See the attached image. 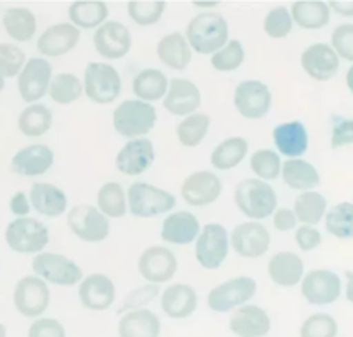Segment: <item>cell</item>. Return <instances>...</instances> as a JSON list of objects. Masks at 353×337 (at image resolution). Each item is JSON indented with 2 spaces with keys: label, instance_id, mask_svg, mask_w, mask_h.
I'll return each instance as SVG.
<instances>
[{
  "label": "cell",
  "instance_id": "cell-1",
  "mask_svg": "<svg viewBox=\"0 0 353 337\" xmlns=\"http://www.w3.org/2000/svg\"><path fill=\"white\" fill-rule=\"evenodd\" d=\"M185 40L198 54H215L229 42V25L219 12H203L189 21Z\"/></svg>",
  "mask_w": 353,
  "mask_h": 337
},
{
  "label": "cell",
  "instance_id": "cell-2",
  "mask_svg": "<svg viewBox=\"0 0 353 337\" xmlns=\"http://www.w3.org/2000/svg\"><path fill=\"white\" fill-rule=\"evenodd\" d=\"M234 201L246 216L265 220L277 210V196L272 187L260 178H246L237 183Z\"/></svg>",
  "mask_w": 353,
  "mask_h": 337
},
{
  "label": "cell",
  "instance_id": "cell-3",
  "mask_svg": "<svg viewBox=\"0 0 353 337\" xmlns=\"http://www.w3.org/2000/svg\"><path fill=\"white\" fill-rule=\"evenodd\" d=\"M156 109L149 102L139 99H127L113 112V127L127 139H141L149 134L156 125Z\"/></svg>",
  "mask_w": 353,
  "mask_h": 337
},
{
  "label": "cell",
  "instance_id": "cell-4",
  "mask_svg": "<svg viewBox=\"0 0 353 337\" xmlns=\"http://www.w3.org/2000/svg\"><path fill=\"white\" fill-rule=\"evenodd\" d=\"M127 203L137 218H152L175 207V196L148 182H135L128 187Z\"/></svg>",
  "mask_w": 353,
  "mask_h": 337
},
{
  "label": "cell",
  "instance_id": "cell-5",
  "mask_svg": "<svg viewBox=\"0 0 353 337\" xmlns=\"http://www.w3.org/2000/svg\"><path fill=\"white\" fill-rule=\"evenodd\" d=\"M83 92L96 104H111L121 92L120 73L111 64L90 63L85 68Z\"/></svg>",
  "mask_w": 353,
  "mask_h": 337
},
{
  "label": "cell",
  "instance_id": "cell-6",
  "mask_svg": "<svg viewBox=\"0 0 353 337\" xmlns=\"http://www.w3.org/2000/svg\"><path fill=\"white\" fill-rule=\"evenodd\" d=\"M6 243L16 253H40L49 244V229L35 218H16L6 229Z\"/></svg>",
  "mask_w": 353,
  "mask_h": 337
},
{
  "label": "cell",
  "instance_id": "cell-7",
  "mask_svg": "<svg viewBox=\"0 0 353 337\" xmlns=\"http://www.w3.org/2000/svg\"><path fill=\"white\" fill-rule=\"evenodd\" d=\"M68 227L85 243H103L110 236V220L90 204H77L68 213Z\"/></svg>",
  "mask_w": 353,
  "mask_h": 337
},
{
  "label": "cell",
  "instance_id": "cell-8",
  "mask_svg": "<svg viewBox=\"0 0 353 337\" xmlns=\"http://www.w3.org/2000/svg\"><path fill=\"white\" fill-rule=\"evenodd\" d=\"M256 294V282L251 277H236L213 287L208 294V308L216 313L234 312Z\"/></svg>",
  "mask_w": 353,
  "mask_h": 337
},
{
  "label": "cell",
  "instance_id": "cell-9",
  "mask_svg": "<svg viewBox=\"0 0 353 337\" xmlns=\"http://www.w3.org/2000/svg\"><path fill=\"white\" fill-rule=\"evenodd\" d=\"M33 272L42 280L56 285H74L83 280V270L63 254L40 253L33 258Z\"/></svg>",
  "mask_w": 353,
  "mask_h": 337
},
{
  "label": "cell",
  "instance_id": "cell-10",
  "mask_svg": "<svg viewBox=\"0 0 353 337\" xmlns=\"http://www.w3.org/2000/svg\"><path fill=\"white\" fill-rule=\"evenodd\" d=\"M229 234L220 223H208L196 241V260L206 270H216L229 254Z\"/></svg>",
  "mask_w": 353,
  "mask_h": 337
},
{
  "label": "cell",
  "instance_id": "cell-11",
  "mask_svg": "<svg viewBox=\"0 0 353 337\" xmlns=\"http://www.w3.org/2000/svg\"><path fill=\"white\" fill-rule=\"evenodd\" d=\"M234 105L241 116L248 120H260L272 105V92L258 80L241 81L234 92Z\"/></svg>",
  "mask_w": 353,
  "mask_h": 337
},
{
  "label": "cell",
  "instance_id": "cell-12",
  "mask_svg": "<svg viewBox=\"0 0 353 337\" xmlns=\"http://www.w3.org/2000/svg\"><path fill=\"white\" fill-rule=\"evenodd\" d=\"M50 303V291L46 280L40 277H23L14 289V306L23 316L37 318L42 315Z\"/></svg>",
  "mask_w": 353,
  "mask_h": 337
},
{
  "label": "cell",
  "instance_id": "cell-13",
  "mask_svg": "<svg viewBox=\"0 0 353 337\" xmlns=\"http://www.w3.org/2000/svg\"><path fill=\"white\" fill-rule=\"evenodd\" d=\"M52 81V66L42 57H32L18 76V90L25 102L33 104L49 92Z\"/></svg>",
  "mask_w": 353,
  "mask_h": 337
},
{
  "label": "cell",
  "instance_id": "cell-14",
  "mask_svg": "<svg viewBox=\"0 0 353 337\" xmlns=\"http://www.w3.org/2000/svg\"><path fill=\"white\" fill-rule=\"evenodd\" d=\"M229 243L232 244V249L239 256L260 258L269 251L270 234L258 221H246V223H239L232 230Z\"/></svg>",
  "mask_w": 353,
  "mask_h": 337
},
{
  "label": "cell",
  "instance_id": "cell-15",
  "mask_svg": "<svg viewBox=\"0 0 353 337\" xmlns=\"http://www.w3.org/2000/svg\"><path fill=\"white\" fill-rule=\"evenodd\" d=\"M176 268L179 261L168 247H148L139 258V272L149 284H163L172 280Z\"/></svg>",
  "mask_w": 353,
  "mask_h": 337
},
{
  "label": "cell",
  "instance_id": "cell-16",
  "mask_svg": "<svg viewBox=\"0 0 353 337\" xmlns=\"http://www.w3.org/2000/svg\"><path fill=\"white\" fill-rule=\"evenodd\" d=\"M301 294L310 305H332L341 294V280L334 272L312 270L301 282Z\"/></svg>",
  "mask_w": 353,
  "mask_h": 337
},
{
  "label": "cell",
  "instance_id": "cell-17",
  "mask_svg": "<svg viewBox=\"0 0 353 337\" xmlns=\"http://www.w3.org/2000/svg\"><path fill=\"white\" fill-rule=\"evenodd\" d=\"M94 47L104 59H121L130 52V30L118 21H106L94 33Z\"/></svg>",
  "mask_w": 353,
  "mask_h": 337
},
{
  "label": "cell",
  "instance_id": "cell-18",
  "mask_svg": "<svg viewBox=\"0 0 353 337\" xmlns=\"http://www.w3.org/2000/svg\"><path fill=\"white\" fill-rule=\"evenodd\" d=\"M154 163V145L149 139H132L117 154V168L127 176L148 172Z\"/></svg>",
  "mask_w": 353,
  "mask_h": 337
},
{
  "label": "cell",
  "instance_id": "cell-19",
  "mask_svg": "<svg viewBox=\"0 0 353 337\" xmlns=\"http://www.w3.org/2000/svg\"><path fill=\"white\" fill-rule=\"evenodd\" d=\"M163 105L173 116H191L201 105V92L191 80L173 78L163 99Z\"/></svg>",
  "mask_w": 353,
  "mask_h": 337
},
{
  "label": "cell",
  "instance_id": "cell-20",
  "mask_svg": "<svg viewBox=\"0 0 353 337\" xmlns=\"http://www.w3.org/2000/svg\"><path fill=\"white\" fill-rule=\"evenodd\" d=\"M181 194L185 203L191 206H208L215 203L222 194V182L215 173L196 172L182 182Z\"/></svg>",
  "mask_w": 353,
  "mask_h": 337
},
{
  "label": "cell",
  "instance_id": "cell-21",
  "mask_svg": "<svg viewBox=\"0 0 353 337\" xmlns=\"http://www.w3.org/2000/svg\"><path fill=\"white\" fill-rule=\"evenodd\" d=\"M301 68L317 81H329L339 70V57L327 43H314L301 54Z\"/></svg>",
  "mask_w": 353,
  "mask_h": 337
},
{
  "label": "cell",
  "instance_id": "cell-22",
  "mask_svg": "<svg viewBox=\"0 0 353 337\" xmlns=\"http://www.w3.org/2000/svg\"><path fill=\"white\" fill-rule=\"evenodd\" d=\"M117 296L113 280L104 274H92L81 280L78 298L81 305L92 312H104L110 308Z\"/></svg>",
  "mask_w": 353,
  "mask_h": 337
},
{
  "label": "cell",
  "instance_id": "cell-23",
  "mask_svg": "<svg viewBox=\"0 0 353 337\" xmlns=\"http://www.w3.org/2000/svg\"><path fill=\"white\" fill-rule=\"evenodd\" d=\"M80 42V30L71 23H57L40 35L37 49L47 57H59L71 52Z\"/></svg>",
  "mask_w": 353,
  "mask_h": 337
},
{
  "label": "cell",
  "instance_id": "cell-24",
  "mask_svg": "<svg viewBox=\"0 0 353 337\" xmlns=\"http://www.w3.org/2000/svg\"><path fill=\"white\" fill-rule=\"evenodd\" d=\"M229 327L237 337H263L270 332V316L263 308L254 305H244L234 309Z\"/></svg>",
  "mask_w": 353,
  "mask_h": 337
},
{
  "label": "cell",
  "instance_id": "cell-25",
  "mask_svg": "<svg viewBox=\"0 0 353 337\" xmlns=\"http://www.w3.org/2000/svg\"><path fill=\"white\" fill-rule=\"evenodd\" d=\"M54 165V152L46 144H32L14 154L11 161L12 172L23 176H37L49 172Z\"/></svg>",
  "mask_w": 353,
  "mask_h": 337
},
{
  "label": "cell",
  "instance_id": "cell-26",
  "mask_svg": "<svg viewBox=\"0 0 353 337\" xmlns=\"http://www.w3.org/2000/svg\"><path fill=\"white\" fill-rule=\"evenodd\" d=\"M199 234H201V227H199L198 218L189 211H176V213L168 214L163 221L161 239L165 243L185 246L199 237Z\"/></svg>",
  "mask_w": 353,
  "mask_h": 337
},
{
  "label": "cell",
  "instance_id": "cell-27",
  "mask_svg": "<svg viewBox=\"0 0 353 337\" xmlns=\"http://www.w3.org/2000/svg\"><path fill=\"white\" fill-rule=\"evenodd\" d=\"M198 308V294L188 284H173L163 291L161 309L170 318H188Z\"/></svg>",
  "mask_w": 353,
  "mask_h": 337
},
{
  "label": "cell",
  "instance_id": "cell-28",
  "mask_svg": "<svg viewBox=\"0 0 353 337\" xmlns=\"http://www.w3.org/2000/svg\"><path fill=\"white\" fill-rule=\"evenodd\" d=\"M303 260L296 253L281 251L269 261V277L279 287H294L303 277Z\"/></svg>",
  "mask_w": 353,
  "mask_h": 337
},
{
  "label": "cell",
  "instance_id": "cell-29",
  "mask_svg": "<svg viewBox=\"0 0 353 337\" xmlns=\"http://www.w3.org/2000/svg\"><path fill=\"white\" fill-rule=\"evenodd\" d=\"M272 139L281 154L288 158H300L308 149L307 128L300 121H288L274 128Z\"/></svg>",
  "mask_w": 353,
  "mask_h": 337
},
{
  "label": "cell",
  "instance_id": "cell-30",
  "mask_svg": "<svg viewBox=\"0 0 353 337\" xmlns=\"http://www.w3.org/2000/svg\"><path fill=\"white\" fill-rule=\"evenodd\" d=\"M30 201L40 214H46L50 218L64 214L68 206L66 194L59 187L47 182L33 183L32 190H30Z\"/></svg>",
  "mask_w": 353,
  "mask_h": 337
},
{
  "label": "cell",
  "instance_id": "cell-31",
  "mask_svg": "<svg viewBox=\"0 0 353 337\" xmlns=\"http://www.w3.org/2000/svg\"><path fill=\"white\" fill-rule=\"evenodd\" d=\"M161 322L158 315L149 309H135L127 312L118 323L120 337H159Z\"/></svg>",
  "mask_w": 353,
  "mask_h": 337
},
{
  "label": "cell",
  "instance_id": "cell-32",
  "mask_svg": "<svg viewBox=\"0 0 353 337\" xmlns=\"http://www.w3.org/2000/svg\"><path fill=\"white\" fill-rule=\"evenodd\" d=\"M159 61L176 71H184L192 59V50L188 40L181 33H168L163 37L156 47Z\"/></svg>",
  "mask_w": 353,
  "mask_h": 337
},
{
  "label": "cell",
  "instance_id": "cell-33",
  "mask_svg": "<svg viewBox=\"0 0 353 337\" xmlns=\"http://www.w3.org/2000/svg\"><path fill=\"white\" fill-rule=\"evenodd\" d=\"M68 16H70L71 25L77 26L78 30H92L106 23L110 9L106 2H101V0H78L70 6Z\"/></svg>",
  "mask_w": 353,
  "mask_h": 337
},
{
  "label": "cell",
  "instance_id": "cell-34",
  "mask_svg": "<svg viewBox=\"0 0 353 337\" xmlns=\"http://www.w3.org/2000/svg\"><path fill=\"white\" fill-rule=\"evenodd\" d=\"M291 18L293 23L305 30H321L324 28L331 18V9L325 2L319 0H301L294 2L291 8Z\"/></svg>",
  "mask_w": 353,
  "mask_h": 337
},
{
  "label": "cell",
  "instance_id": "cell-35",
  "mask_svg": "<svg viewBox=\"0 0 353 337\" xmlns=\"http://www.w3.org/2000/svg\"><path fill=\"white\" fill-rule=\"evenodd\" d=\"M281 175L288 187L294 190H305V192L317 187L321 182L317 168L305 159H288L281 168Z\"/></svg>",
  "mask_w": 353,
  "mask_h": 337
},
{
  "label": "cell",
  "instance_id": "cell-36",
  "mask_svg": "<svg viewBox=\"0 0 353 337\" xmlns=\"http://www.w3.org/2000/svg\"><path fill=\"white\" fill-rule=\"evenodd\" d=\"M170 81L166 80L165 74L159 70L149 68V70L141 71L132 81V90L137 95L139 101L154 102L163 99V95L168 92Z\"/></svg>",
  "mask_w": 353,
  "mask_h": 337
},
{
  "label": "cell",
  "instance_id": "cell-37",
  "mask_svg": "<svg viewBox=\"0 0 353 337\" xmlns=\"http://www.w3.org/2000/svg\"><path fill=\"white\" fill-rule=\"evenodd\" d=\"M4 28L11 39L28 42L37 32V18L30 9L11 8L4 12Z\"/></svg>",
  "mask_w": 353,
  "mask_h": 337
},
{
  "label": "cell",
  "instance_id": "cell-38",
  "mask_svg": "<svg viewBox=\"0 0 353 337\" xmlns=\"http://www.w3.org/2000/svg\"><path fill=\"white\" fill-rule=\"evenodd\" d=\"M18 127L26 137H42L52 127V112L43 104H32L18 118Z\"/></svg>",
  "mask_w": 353,
  "mask_h": 337
},
{
  "label": "cell",
  "instance_id": "cell-39",
  "mask_svg": "<svg viewBox=\"0 0 353 337\" xmlns=\"http://www.w3.org/2000/svg\"><path fill=\"white\" fill-rule=\"evenodd\" d=\"M248 154V142L243 137H230L216 145L212 152V165L216 170H232L243 163Z\"/></svg>",
  "mask_w": 353,
  "mask_h": 337
},
{
  "label": "cell",
  "instance_id": "cell-40",
  "mask_svg": "<svg viewBox=\"0 0 353 337\" xmlns=\"http://www.w3.org/2000/svg\"><path fill=\"white\" fill-rule=\"evenodd\" d=\"M325 210H327L325 197L322 194L314 192V190H308V192H303L296 197L293 211L301 223L312 227L325 216Z\"/></svg>",
  "mask_w": 353,
  "mask_h": 337
},
{
  "label": "cell",
  "instance_id": "cell-41",
  "mask_svg": "<svg viewBox=\"0 0 353 337\" xmlns=\"http://www.w3.org/2000/svg\"><path fill=\"white\" fill-rule=\"evenodd\" d=\"M212 118L203 112H194L176 125V137L185 147H196L205 141Z\"/></svg>",
  "mask_w": 353,
  "mask_h": 337
},
{
  "label": "cell",
  "instance_id": "cell-42",
  "mask_svg": "<svg viewBox=\"0 0 353 337\" xmlns=\"http://www.w3.org/2000/svg\"><path fill=\"white\" fill-rule=\"evenodd\" d=\"M99 211L106 218H121L127 213V197L120 183L108 182L97 192Z\"/></svg>",
  "mask_w": 353,
  "mask_h": 337
},
{
  "label": "cell",
  "instance_id": "cell-43",
  "mask_svg": "<svg viewBox=\"0 0 353 337\" xmlns=\"http://www.w3.org/2000/svg\"><path fill=\"white\" fill-rule=\"evenodd\" d=\"M325 229L338 239H353V204L339 203L325 213Z\"/></svg>",
  "mask_w": 353,
  "mask_h": 337
},
{
  "label": "cell",
  "instance_id": "cell-44",
  "mask_svg": "<svg viewBox=\"0 0 353 337\" xmlns=\"http://www.w3.org/2000/svg\"><path fill=\"white\" fill-rule=\"evenodd\" d=\"M83 94V85L73 73H59L52 78L49 87V95L54 102L68 105L78 101Z\"/></svg>",
  "mask_w": 353,
  "mask_h": 337
},
{
  "label": "cell",
  "instance_id": "cell-45",
  "mask_svg": "<svg viewBox=\"0 0 353 337\" xmlns=\"http://www.w3.org/2000/svg\"><path fill=\"white\" fill-rule=\"evenodd\" d=\"M166 4L161 0H130L128 16L141 26H151L161 19Z\"/></svg>",
  "mask_w": 353,
  "mask_h": 337
},
{
  "label": "cell",
  "instance_id": "cell-46",
  "mask_svg": "<svg viewBox=\"0 0 353 337\" xmlns=\"http://www.w3.org/2000/svg\"><path fill=\"white\" fill-rule=\"evenodd\" d=\"M250 166L260 180H276L281 175V159L270 149H260L250 159Z\"/></svg>",
  "mask_w": 353,
  "mask_h": 337
},
{
  "label": "cell",
  "instance_id": "cell-47",
  "mask_svg": "<svg viewBox=\"0 0 353 337\" xmlns=\"http://www.w3.org/2000/svg\"><path fill=\"white\" fill-rule=\"evenodd\" d=\"M244 56L246 54H244L243 43L239 40H229L219 52L213 54L212 66L222 73L236 71L244 63Z\"/></svg>",
  "mask_w": 353,
  "mask_h": 337
},
{
  "label": "cell",
  "instance_id": "cell-48",
  "mask_svg": "<svg viewBox=\"0 0 353 337\" xmlns=\"http://www.w3.org/2000/svg\"><path fill=\"white\" fill-rule=\"evenodd\" d=\"M338 336V322L327 313H315L303 322L300 329V337H336Z\"/></svg>",
  "mask_w": 353,
  "mask_h": 337
},
{
  "label": "cell",
  "instance_id": "cell-49",
  "mask_svg": "<svg viewBox=\"0 0 353 337\" xmlns=\"http://www.w3.org/2000/svg\"><path fill=\"white\" fill-rule=\"evenodd\" d=\"M293 30V18L288 8H274L269 11V14L265 16L263 21V32L270 37V39H284Z\"/></svg>",
  "mask_w": 353,
  "mask_h": 337
},
{
  "label": "cell",
  "instance_id": "cell-50",
  "mask_svg": "<svg viewBox=\"0 0 353 337\" xmlns=\"http://www.w3.org/2000/svg\"><path fill=\"white\" fill-rule=\"evenodd\" d=\"M26 64V56L18 45L0 43V74L4 78H12L23 71Z\"/></svg>",
  "mask_w": 353,
  "mask_h": 337
},
{
  "label": "cell",
  "instance_id": "cell-51",
  "mask_svg": "<svg viewBox=\"0 0 353 337\" xmlns=\"http://www.w3.org/2000/svg\"><path fill=\"white\" fill-rule=\"evenodd\" d=\"M159 296V285L158 284H145V285H141V287L134 289V291H130L127 294V298H125L123 301V306L120 308V313L121 312H135V309H144V306L148 305V303H151L152 299L158 298Z\"/></svg>",
  "mask_w": 353,
  "mask_h": 337
},
{
  "label": "cell",
  "instance_id": "cell-52",
  "mask_svg": "<svg viewBox=\"0 0 353 337\" xmlns=\"http://www.w3.org/2000/svg\"><path fill=\"white\" fill-rule=\"evenodd\" d=\"M331 47L338 57L353 63V25H339L331 35Z\"/></svg>",
  "mask_w": 353,
  "mask_h": 337
},
{
  "label": "cell",
  "instance_id": "cell-53",
  "mask_svg": "<svg viewBox=\"0 0 353 337\" xmlns=\"http://www.w3.org/2000/svg\"><path fill=\"white\" fill-rule=\"evenodd\" d=\"M28 337H66V330L57 320L39 318L30 327Z\"/></svg>",
  "mask_w": 353,
  "mask_h": 337
},
{
  "label": "cell",
  "instance_id": "cell-54",
  "mask_svg": "<svg viewBox=\"0 0 353 337\" xmlns=\"http://www.w3.org/2000/svg\"><path fill=\"white\" fill-rule=\"evenodd\" d=\"M296 243L301 251H312L315 247L321 246L322 236L317 229L308 227V225H301L300 229H296Z\"/></svg>",
  "mask_w": 353,
  "mask_h": 337
},
{
  "label": "cell",
  "instance_id": "cell-55",
  "mask_svg": "<svg viewBox=\"0 0 353 337\" xmlns=\"http://www.w3.org/2000/svg\"><path fill=\"white\" fill-rule=\"evenodd\" d=\"M350 144H353V120H341L332 128L331 145L332 149H338Z\"/></svg>",
  "mask_w": 353,
  "mask_h": 337
},
{
  "label": "cell",
  "instance_id": "cell-56",
  "mask_svg": "<svg viewBox=\"0 0 353 337\" xmlns=\"http://www.w3.org/2000/svg\"><path fill=\"white\" fill-rule=\"evenodd\" d=\"M298 223V218L294 214L293 210H288V207H279L274 213V227L281 232H288V230L294 229Z\"/></svg>",
  "mask_w": 353,
  "mask_h": 337
},
{
  "label": "cell",
  "instance_id": "cell-57",
  "mask_svg": "<svg viewBox=\"0 0 353 337\" xmlns=\"http://www.w3.org/2000/svg\"><path fill=\"white\" fill-rule=\"evenodd\" d=\"M9 207H11V211L18 218H25L26 214L30 213V201H28V197H26V194L16 192L14 196H12Z\"/></svg>",
  "mask_w": 353,
  "mask_h": 337
},
{
  "label": "cell",
  "instance_id": "cell-58",
  "mask_svg": "<svg viewBox=\"0 0 353 337\" xmlns=\"http://www.w3.org/2000/svg\"><path fill=\"white\" fill-rule=\"evenodd\" d=\"M329 9H332L338 14L346 16V18H353V0H345V2H339V0H332L329 2Z\"/></svg>",
  "mask_w": 353,
  "mask_h": 337
},
{
  "label": "cell",
  "instance_id": "cell-59",
  "mask_svg": "<svg viewBox=\"0 0 353 337\" xmlns=\"http://www.w3.org/2000/svg\"><path fill=\"white\" fill-rule=\"evenodd\" d=\"M346 299L353 303V272H346Z\"/></svg>",
  "mask_w": 353,
  "mask_h": 337
},
{
  "label": "cell",
  "instance_id": "cell-60",
  "mask_svg": "<svg viewBox=\"0 0 353 337\" xmlns=\"http://www.w3.org/2000/svg\"><path fill=\"white\" fill-rule=\"evenodd\" d=\"M346 85H348L350 92L353 94V66H350V70L346 71Z\"/></svg>",
  "mask_w": 353,
  "mask_h": 337
},
{
  "label": "cell",
  "instance_id": "cell-61",
  "mask_svg": "<svg viewBox=\"0 0 353 337\" xmlns=\"http://www.w3.org/2000/svg\"><path fill=\"white\" fill-rule=\"evenodd\" d=\"M6 336H8V329H6V325L0 323V337H6Z\"/></svg>",
  "mask_w": 353,
  "mask_h": 337
},
{
  "label": "cell",
  "instance_id": "cell-62",
  "mask_svg": "<svg viewBox=\"0 0 353 337\" xmlns=\"http://www.w3.org/2000/svg\"><path fill=\"white\" fill-rule=\"evenodd\" d=\"M4 85H6V78L2 76V74H0V92L4 90Z\"/></svg>",
  "mask_w": 353,
  "mask_h": 337
},
{
  "label": "cell",
  "instance_id": "cell-63",
  "mask_svg": "<svg viewBox=\"0 0 353 337\" xmlns=\"http://www.w3.org/2000/svg\"><path fill=\"white\" fill-rule=\"evenodd\" d=\"M194 6H201V8H206V6H216V2H212V4H205V2H194Z\"/></svg>",
  "mask_w": 353,
  "mask_h": 337
}]
</instances>
